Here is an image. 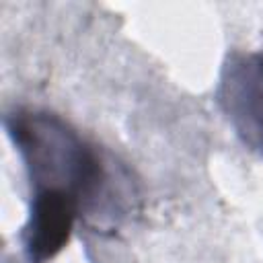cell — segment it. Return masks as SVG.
<instances>
[{
	"mask_svg": "<svg viewBox=\"0 0 263 263\" xmlns=\"http://www.w3.org/2000/svg\"><path fill=\"white\" fill-rule=\"evenodd\" d=\"M4 127L31 185L23 249L29 263L51 261L76 222L105 191L107 166L99 148L64 117L43 109H14Z\"/></svg>",
	"mask_w": 263,
	"mask_h": 263,
	"instance_id": "1",
	"label": "cell"
},
{
	"mask_svg": "<svg viewBox=\"0 0 263 263\" xmlns=\"http://www.w3.org/2000/svg\"><path fill=\"white\" fill-rule=\"evenodd\" d=\"M216 101L238 140L263 158V51L228 53Z\"/></svg>",
	"mask_w": 263,
	"mask_h": 263,
	"instance_id": "2",
	"label": "cell"
}]
</instances>
